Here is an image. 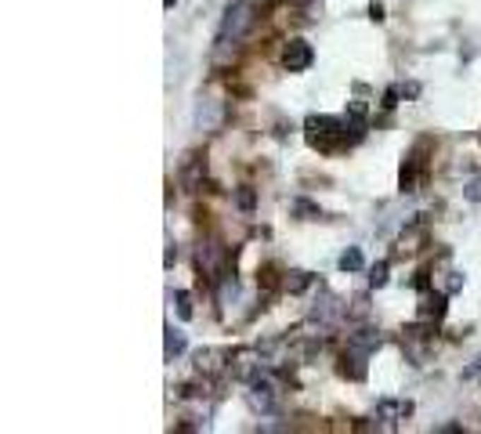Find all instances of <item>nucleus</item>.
Segmentation results:
<instances>
[{"instance_id": "1", "label": "nucleus", "mask_w": 481, "mask_h": 434, "mask_svg": "<svg viewBox=\"0 0 481 434\" xmlns=\"http://www.w3.org/2000/svg\"><path fill=\"white\" fill-rule=\"evenodd\" d=\"M257 22V4L254 0H228V8L221 15V25H218V37H214V51H232L247 40V33Z\"/></svg>"}, {"instance_id": "2", "label": "nucleus", "mask_w": 481, "mask_h": 434, "mask_svg": "<svg viewBox=\"0 0 481 434\" xmlns=\"http://www.w3.org/2000/svg\"><path fill=\"white\" fill-rule=\"evenodd\" d=\"M250 391H247V401L261 413V416H272V413H279V401H283V387H279V380H275V369H261V373L247 384Z\"/></svg>"}, {"instance_id": "3", "label": "nucleus", "mask_w": 481, "mask_h": 434, "mask_svg": "<svg viewBox=\"0 0 481 434\" xmlns=\"http://www.w3.org/2000/svg\"><path fill=\"white\" fill-rule=\"evenodd\" d=\"M264 369V362H261V355H257V344L254 348H232V358H228V373H232V380H243V384H250L257 373Z\"/></svg>"}, {"instance_id": "4", "label": "nucleus", "mask_w": 481, "mask_h": 434, "mask_svg": "<svg viewBox=\"0 0 481 434\" xmlns=\"http://www.w3.org/2000/svg\"><path fill=\"white\" fill-rule=\"evenodd\" d=\"M228 358H232V351H225V348H199V351L192 355V365H196L199 377L214 380V377H225V373H228Z\"/></svg>"}, {"instance_id": "5", "label": "nucleus", "mask_w": 481, "mask_h": 434, "mask_svg": "<svg viewBox=\"0 0 481 434\" xmlns=\"http://www.w3.org/2000/svg\"><path fill=\"white\" fill-rule=\"evenodd\" d=\"M311 61H315V51L304 37H290L283 44V69L286 73H304V69H311Z\"/></svg>"}, {"instance_id": "6", "label": "nucleus", "mask_w": 481, "mask_h": 434, "mask_svg": "<svg viewBox=\"0 0 481 434\" xmlns=\"http://www.w3.org/2000/svg\"><path fill=\"white\" fill-rule=\"evenodd\" d=\"M203 177H206V152L196 148L182 160V167H177V181H182V189L196 192V189H203Z\"/></svg>"}, {"instance_id": "7", "label": "nucleus", "mask_w": 481, "mask_h": 434, "mask_svg": "<svg viewBox=\"0 0 481 434\" xmlns=\"http://www.w3.org/2000/svg\"><path fill=\"white\" fill-rule=\"evenodd\" d=\"M337 369H340V377H344V380H355V384H362V380L369 377V355L348 344V348L340 351V365H337Z\"/></svg>"}, {"instance_id": "8", "label": "nucleus", "mask_w": 481, "mask_h": 434, "mask_svg": "<svg viewBox=\"0 0 481 434\" xmlns=\"http://www.w3.org/2000/svg\"><path fill=\"white\" fill-rule=\"evenodd\" d=\"M445 312H449V293H445V290H424V293H420L416 319H424V322H441Z\"/></svg>"}, {"instance_id": "9", "label": "nucleus", "mask_w": 481, "mask_h": 434, "mask_svg": "<svg viewBox=\"0 0 481 434\" xmlns=\"http://www.w3.org/2000/svg\"><path fill=\"white\" fill-rule=\"evenodd\" d=\"M376 416L387 420V427H395L398 420H409V416H412V401H409V398H380V401H376Z\"/></svg>"}, {"instance_id": "10", "label": "nucleus", "mask_w": 481, "mask_h": 434, "mask_svg": "<svg viewBox=\"0 0 481 434\" xmlns=\"http://www.w3.org/2000/svg\"><path fill=\"white\" fill-rule=\"evenodd\" d=\"M424 242H427V225H424V213H416V221L398 239V254H416Z\"/></svg>"}, {"instance_id": "11", "label": "nucleus", "mask_w": 481, "mask_h": 434, "mask_svg": "<svg viewBox=\"0 0 481 434\" xmlns=\"http://www.w3.org/2000/svg\"><path fill=\"white\" fill-rule=\"evenodd\" d=\"M348 344H351V348H358V351H366V355H373V351H380V344H384V336H380V329H369V326H358L355 333H348Z\"/></svg>"}, {"instance_id": "12", "label": "nucleus", "mask_w": 481, "mask_h": 434, "mask_svg": "<svg viewBox=\"0 0 481 434\" xmlns=\"http://www.w3.org/2000/svg\"><path fill=\"white\" fill-rule=\"evenodd\" d=\"M315 286V275L311 271H304V268H290L286 275H283V290L286 293H293V297H300L304 290H311Z\"/></svg>"}, {"instance_id": "13", "label": "nucleus", "mask_w": 481, "mask_h": 434, "mask_svg": "<svg viewBox=\"0 0 481 434\" xmlns=\"http://www.w3.org/2000/svg\"><path fill=\"white\" fill-rule=\"evenodd\" d=\"M283 275L286 271H279L275 264H264V268H257V286L268 290V293H275V290H283Z\"/></svg>"}, {"instance_id": "14", "label": "nucleus", "mask_w": 481, "mask_h": 434, "mask_svg": "<svg viewBox=\"0 0 481 434\" xmlns=\"http://www.w3.org/2000/svg\"><path fill=\"white\" fill-rule=\"evenodd\" d=\"M185 348H189V340H185V333H182V329H174V326H167V348H163L167 362H174V358H182V355H185Z\"/></svg>"}, {"instance_id": "15", "label": "nucleus", "mask_w": 481, "mask_h": 434, "mask_svg": "<svg viewBox=\"0 0 481 434\" xmlns=\"http://www.w3.org/2000/svg\"><path fill=\"white\" fill-rule=\"evenodd\" d=\"M290 210H293L297 221H319V217H322L319 203H311V199H293V203H290Z\"/></svg>"}, {"instance_id": "16", "label": "nucleus", "mask_w": 481, "mask_h": 434, "mask_svg": "<svg viewBox=\"0 0 481 434\" xmlns=\"http://www.w3.org/2000/svg\"><path fill=\"white\" fill-rule=\"evenodd\" d=\"M170 300H174L177 319H182V322H189V319L196 315V307H192V293H189V290H174V293H170Z\"/></svg>"}, {"instance_id": "17", "label": "nucleus", "mask_w": 481, "mask_h": 434, "mask_svg": "<svg viewBox=\"0 0 481 434\" xmlns=\"http://www.w3.org/2000/svg\"><path fill=\"white\" fill-rule=\"evenodd\" d=\"M337 264H340V271H362V264H366V261H362V250H358V246H348V250L340 254V261H337Z\"/></svg>"}, {"instance_id": "18", "label": "nucleus", "mask_w": 481, "mask_h": 434, "mask_svg": "<svg viewBox=\"0 0 481 434\" xmlns=\"http://www.w3.org/2000/svg\"><path fill=\"white\" fill-rule=\"evenodd\" d=\"M235 206L243 213H254L257 210V192L250 189V184H243V189H235Z\"/></svg>"}, {"instance_id": "19", "label": "nucleus", "mask_w": 481, "mask_h": 434, "mask_svg": "<svg viewBox=\"0 0 481 434\" xmlns=\"http://www.w3.org/2000/svg\"><path fill=\"white\" fill-rule=\"evenodd\" d=\"M387 271H391V261H376V264L369 268V286H373V290H384V286H387V278H391Z\"/></svg>"}, {"instance_id": "20", "label": "nucleus", "mask_w": 481, "mask_h": 434, "mask_svg": "<svg viewBox=\"0 0 481 434\" xmlns=\"http://www.w3.org/2000/svg\"><path fill=\"white\" fill-rule=\"evenodd\" d=\"M463 199L481 206V174H477V177H470V181H463Z\"/></svg>"}, {"instance_id": "21", "label": "nucleus", "mask_w": 481, "mask_h": 434, "mask_svg": "<svg viewBox=\"0 0 481 434\" xmlns=\"http://www.w3.org/2000/svg\"><path fill=\"white\" fill-rule=\"evenodd\" d=\"M348 116H351V119H362V123H369V105H366L362 98H351V102H348Z\"/></svg>"}, {"instance_id": "22", "label": "nucleus", "mask_w": 481, "mask_h": 434, "mask_svg": "<svg viewBox=\"0 0 481 434\" xmlns=\"http://www.w3.org/2000/svg\"><path fill=\"white\" fill-rule=\"evenodd\" d=\"M398 98H402V87H387V90H384V102H380V105H384V112L395 109V105H398Z\"/></svg>"}, {"instance_id": "23", "label": "nucleus", "mask_w": 481, "mask_h": 434, "mask_svg": "<svg viewBox=\"0 0 481 434\" xmlns=\"http://www.w3.org/2000/svg\"><path fill=\"white\" fill-rule=\"evenodd\" d=\"M431 286H434L431 271H416V278H412V290H420V293H424V290H431Z\"/></svg>"}, {"instance_id": "24", "label": "nucleus", "mask_w": 481, "mask_h": 434, "mask_svg": "<svg viewBox=\"0 0 481 434\" xmlns=\"http://www.w3.org/2000/svg\"><path fill=\"white\" fill-rule=\"evenodd\" d=\"M463 290V275L460 271H449V283H445V293L453 297V293H460Z\"/></svg>"}, {"instance_id": "25", "label": "nucleus", "mask_w": 481, "mask_h": 434, "mask_svg": "<svg viewBox=\"0 0 481 434\" xmlns=\"http://www.w3.org/2000/svg\"><path fill=\"white\" fill-rule=\"evenodd\" d=\"M369 18H373V22H384V4H380V0H373V4H369Z\"/></svg>"}, {"instance_id": "26", "label": "nucleus", "mask_w": 481, "mask_h": 434, "mask_svg": "<svg viewBox=\"0 0 481 434\" xmlns=\"http://www.w3.org/2000/svg\"><path fill=\"white\" fill-rule=\"evenodd\" d=\"M420 95V83H402V98H416Z\"/></svg>"}, {"instance_id": "27", "label": "nucleus", "mask_w": 481, "mask_h": 434, "mask_svg": "<svg viewBox=\"0 0 481 434\" xmlns=\"http://www.w3.org/2000/svg\"><path fill=\"white\" fill-rule=\"evenodd\" d=\"M477 373H481V355L474 358V365H470V369H463V377H467V380H470V377H477Z\"/></svg>"}, {"instance_id": "28", "label": "nucleus", "mask_w": 481, "mask_h": 434, "mask_svg": "<svg viewBox=\"0 0 481 434\" xmlns=\"http://www.w3.org/2000/svg\"><path fill=\"white\" fill-rule=\"evenodd\" d=\"M174 257H177V250H174V242H170V246H167V257H163V264H167V268H174Z\"/></svg>"}, {"instance_id": "29", "label": "nucleus", "mask_w": 481, "mask_h": 434, "mask_svg": "<svg viewBox=\"0 0 481 434\" xmlns=\"http://www.w3.org/2000/svg\"><path fill=\"white\" fill-rule=\"evenodd\" d=\"M174 4H177V0H163V8H167V11H170V8H174Z\"/></svg>"}, {"instance_id": "30", "label": "nucleus", "mask_w": 481, "mask_h": 434, "mask_svg": "<svg viewBox=\"0 0 481 434\" xmlns=\"http://www.w3.org/2000/svg\"><path fill=\"white\" fill-rule=\"evenodd\" d=\"M293 4H311V0H293Z\"/></svg>"}]
</instances>
